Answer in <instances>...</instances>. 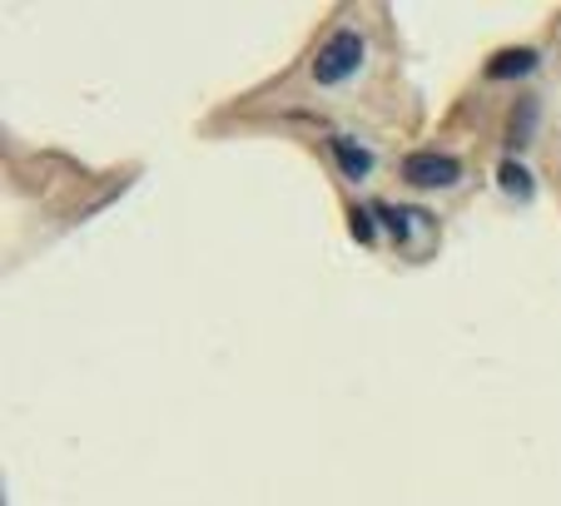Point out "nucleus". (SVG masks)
Returning a JSON list of instances; mask_svg holds the SVG:
<instances>
[{"mask_svg": "<svg viewBox=\"0 0 561 506\" xmlns=\"http://www.w3.org/2000/svg\"><path fill=\"white\" fill-rule=\"evenodd\" d=\"M363 65V35L358 31H339L323 41V50H318L313 60V80L323 84V90H333V84H343L348 74H358Z\"/></svg>", "mask_w": 561, "mask_h": 506, "instance_id": "1", "label": "nucleus"}, {"mask_svg": "<svg viewBox=\"0 0 561 506\" xmlns=\"http://www.w3.org/2000/svg\"><path fill=\"white\" fill-rule=\"evenodd\" d=\"M403 180L417 184V189H443V184L462 180V164H457L453 154H433V149H423V154L403 159Z\"/></svg>", "mask_w": 561, "mask_h": 506, "instance_id": "2", "label": "nucleus"}, {"mask_svg": "<svg viewBox=\"0 0 561 506\" xmlns=\"http://www.w3.org/2000/svg\"><path fill=\"white\" fill-rule=\"evenodd\" d=\"M537 50H497L488 60V74L492 80H522V74H537Z\"/></svg>", "mask_w": 561, "mask_h": 506, "instance_id": "3", "label": "nucleus"}, {"mask_svg": "<svg viewBox=\"0 0 561 506\" xmlns=\"http://www.w3.org/2000/svg\"><path fill=\"white\" fill-rule=\"evenodd\" d=\"M333 154H339V164H343V174H348V180H363V174L373 169L368 149L353 145V139H339V145H333Z\"/></svg>", "mask_w": 561, "mask_h": 506, "instance_id": "4", "label": "nucleus"}, {"mask_svg": "<svg viewBox=\"0 0 561 506\" xmlns=\"http://www.w3.org/2000/svg\"><path fill=\"white\" fill-rule=\"evenodd\" d=\"M517 125H512V145H527V129H531V119H537V100H517Z\"/></svg>", "mask_w": 561, "mask_h": 506, "instance_id": "5", "label": "nucleus"}, {"mask_svg": "<svg viewBox=\"0 0 561 506\" xmlns=\"http://www.w3.org/2000/svg\"><path fill=\"white\" fill-rule=\"evenodd\" d=\"M502 184H507V189L517 194V199H527V194H531V174H527L522 164H512V159L502 164Z\"/></svg>", "mask_w": 561, "mask_h": 506, "instance_id": "6", "label": "nucleus"}, {"mask_svg": "<svg viewBox=\"0 0 561 506\" xmlns=\"http://www.w3.org/2000/svg\"><path fill=\"white\" fill-rule=\"evenodd\" d=\"M353 233H358V243H373V239H378V233H373V223H368V214H353Z\"/></svg>", "mask_w": 561, "mask_h": 506, "instance_id": "7", "label": "nucleus"}]
</instances>
